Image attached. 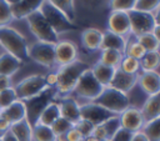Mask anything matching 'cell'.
Here are the masks:
<instances>
[{"label": "cell", "instance_id": "9c48e42d", "mask_svg": "<svg viewBox=\"0 0 160 141\" xmlns=\"http://www.w3.org/2000/svg\"><path fill=\"white\" fill-rule=\"evenodd\" d=\"M29 59L45 66L52 67L55 64V45L42 41H36L28 49Z\"/></svg>", "mask_w": 160, "mask_h": 141}, {"label": "cell", "instance_id": "d6a6232c", "mask_svg": "<svg viewBox=\"0 0 160 141\" xmlns=\"http://www.w3.org/2000/svg\"><path fill=\"white\" fill-rule=\"evenodd\" d=\"M145 49L135 40V41H130V42H126V47H125V56H130V57H134L136 60H140L144 55H145Z\"/></svg>", "mask_w": 160, "mask_h": 141}, {"label": "cell", "instance_id": "ee69618b", "mask_svg": "<svg viewBox=\"0 0 160 141\" xmlns=\"http://www.w3.org/2000/svg\"><path fill=\"white\" fill-rule=\"evenodd\" d=\"M65 135H66L68 141H84V139H85L75 127H71Z\"/></svg>", "mask_w": 160, "mask_h": 141}, {"label": "cell", "instance_id": "2e32d148", "mask_svg": "<svg viewBox=\"0 0 160 141\" xmlns=\"http://www.w3.org/2000/svg\"><path fill=\"white\" fill-rule=\"evenodd\" d=\"M59 109H60V116L72 125H75L80 120V105L78 101L72 97H62L60 100Z\"/></svg>", "mask_w": 160, "mask_h": 141}, {"label": "cell", "instance_id": "277c9868", "mask_svg": "<svg viewBox=\"0 0 160 141\" xmlns=\"http://www.w3.org/2000/svg\"><path fill=\"white\" fill-rule=\"evenodd\" d=\"M39 11L41 12V15L45 17V20L49 22V25L52 27V30L58 35L78 29V26L74 22H71L62 11L56 9L49 0H44L42 1Z\"/></svg>", "mask_w": 160, "mask_h": 141}, {"label": "cell", "instance_id": "d6986e66", "mask_svg": "<svg viewBox=\"0 0 160 141\" xmlns=\"http://www.w3.org/2000/svg\"><path fill=\"white\" fill-rule=\"evenodd\" d=\"M44 0H20L11 6L12 19H25L30 14L38 11Z\"/></svg>", "mask_w": 160, "mask_h": 141}, {"label": "cell", "instance_id": "7a4b0ae2", "mask_svg": "<svg viewBox=\"0 0 160 141\" xmlns=\"http://www.w3.org/2000/svg\"><path fill=\"white\" fill-rule=\"evenodd\" d=\"M0 46L5 49L6 52L19 59L21 62H26L29 60V46L25 37L18 30L10 26L0 27Z\"/></svg>", "mask_w": 160, "mask_h": 141}, {"label": "cell", "instance_id": "44dd1931", "mask_svg": "<svg viewBox=\"0 0 160 141\" xmlns=\"http://www.w3.org/2000/svg\"><path fill=\"white\" fill-rule=\"evenodd\" d=\"M102 41V32L95 27H88L81 32L82 46L89 51L100 50Z\"/></svg>", "mask_w": 160, "mask_h": 141}, {"label": "cell", "instance_id": "484cf974", "mask_svg": "<svg viewBox=\"0 0 160 141\" xmlns=\"http://www.w3.org/2000/svg\"><path fill=\"white\" fill-rule=\"evenodd\" d=\"M60 117V109H59V104L52 101L50 102L40 114L38 122L36 124H41L45 126H51Z\"/></svg>", "mask_w": 160, "mask_h": 141}, {"label": "cell", "instance_id": "e575fe53", "mask_svg": "<svg viewBox=\"0 0 160 141\" xmlns=\"http://www.w3.org/2000/svg\"><path fill=\"white\" fill-rule=\"evenodd\" d=\"M159 6H160V0H136L134 9L152 14V11H156Z\"/></svg>", "mask_w": 160, "mask_h": 141}, {"label": "cell", "instance_id": "f546056e", "mask_svg": "<svg viewBox=\"0 0 160 141\" xmlns=\"http://www.w3.org/2000/svg\"><path fill=\"white\" fill-rule=\"evenodd\" d=\"M49 1L56 9H59L60 11H62L71 22L75 21L76 10H75V2H74V0H49Z\"/></svg>", "mask_w": 160, "mask_h": 141}, {"label": "cell", "instance_id": "9f6ffc18", "mask_svg": "<svg viewBox=\"0 0 160 141\" xmlns=\"http://www.w3.org/2000/svg\"><path fill=\"white\" fill-rule=\"evenodd\" d=\"M5 1H6L8 4H10V5L12 6V5H15V4H18V2L20 1V0H5Z\"/></svg>", "mask_w": 160, "mask_h": 141}, {"label": "cell", "instance_id": "8d00e7d4", "mask_svg": "<svg viewBox=\"0 0 160 141\" xmlns=\"http://www.w3.org/2000/svg\"><path fill=\"white\" fill-rule=\"evenodd\" d=\"M18 100L14 87H8L2 91H0V110L10 106L12 102Z\"/></svg>", "mask_w": 160, "mask_h": 141}, {"label": "cell", "instance_id": "4316f807", "mask_svg": "<svg viewBox=\"0 0 160 141\" xmlns=\"http://www.w3.org/2000/svg\"><path fill=\"white\" fill-rule=\"evenodd\" d=\"M140 69L145 71H155L160 66V52L159 51H148L139 60Z\"/></svg>", "mask_w": 160, "mask_h": 141}, {"label": "cell", "instance_id": "db71d44e", "mask_svg": "<svg viewBox=\"0 0 160 141\" xmlns=\"http://www.w3.org/2000/svg\"><path fill=\"white\" fill-rule=\"evenodd\" d=\"M55 141H68L66 135L64 134V135H59V136H56V140H55Z\"/></svg>", "mask_w": 160, "mask_h": 141}, {"label": "cell", "instance_id": "bcb514c9", "mask_svg": "<svg viewBox=\"0 0 160 141\" xmlns=\"http://www.w3.org/2000/svg\"><path fill=\"white\" fill-rule=\"evenodd\" d=\"M8 87H11L10 86V77L4 76V75H0V91L5 90Z\"/></svg>", "mask_w": 160, "mask_h": 141}, {"label": "cell", "instance_id": "11a10c76", "mask_svg": "<svg viewBox=\"0 0 160 141\" xmlns=\"http://www.w3.org/2000/svg\"><path fill=\"white\" fill-rule=\"evenodd\" d=\"M84 141H99V140H98V139H95V137L91 135V136H88V137H85V139H84Z\"/></svg>", "mask_w": 160, "mask_h": 141}, {"label": "cell", "instance_id": "7402d4cb", "mask_svg": "<svg viewBox=\"0 0 160 141\" xmlns=\"http://www.w3.org/2000/svg\"><path fill=\"white\" fill-rule=\"evenodd\" d=\"M125 47H126V40L124 36H120L110 30H106L102 32V41H101L100 50L111 49V50H116L124 54Z\"/></svg>", "mask_w": 160, "mask_h": 141}, {"label": "cell", "instance_id": "836d02e7", "mask_svg": "<svg viewBox=\"0 0 160 141\" xmlns=\"http://www.w3.org/2000/svg\"><path fill=\"white\" fill-rule=\"evenodd\" d=\"M119 69L128 74H138V71L140 69V62H139V60H136L134 57L124 56L119 65Z\"/></svg>", "mask_w": 160, "mask_h": 141}, {"label": "cell", "instance_id": "8fae6325", "mask_svg": "<svg viewBox=\"0 0 160 141\" xmlns=\"http://www.w3.org/2000/svg\"><path fill=\"white\" fill-rule=\"evenodd\" d=\"M112 116H115L112 112L108 111L106 109H104L102 106H100L92 101L80 106V119L91 122L94 126L101 125L102 122H105L108 119H110Z\"/></svg>", "mask_w": 160, "mask_h": 141}, {"label": "cell", "instance_id": "d590c367", "mask_svg": "<svg viewBox=\"0 0 160 141\" xmlns=\"http://www.w3.org/2000/svg\"><path fill=\"white\" fill-rule=\"evenodd\" d=\"M136 0H110L109 7L111 11H130L134 9Z\"/></svg>", "mask_w": 160, "mask_h": 141}, {"label": "cell", "instance_id": "6f0895ef", "mask_svg": "<svg viewBox=\"0 0 160 141\" xmlns=\"http://www.w3.org/2000/svg\"><path fill=\"white\" fill-rule=\"evenodd\" d=\"M0 141H1V137H0Z\"/></svg>", "mask_w": 160, "mask_h": 141}, {"label": "cell", "instance_id": "b9f144b4", "mask_svg": "<svg viewBox=\"0 0 160 141\" xmlns=\"http://www.w3.org/2000/svg\"><path fill=\"white\" fill-rule=\"evenodd\" d=\"M132 135H134V132H131V131H129L126 129L120 127L109 141H131Z\"/></svg>", "mask_w": 160, "mask_h": 141}, {"label": "cell", "instance_id": "f5cc1de1", "mask_svg": "<svg viewBox=\"0 0 160 141\" xmlns=\"http://www.w3.org/2000/svg\"><path fill=\"white\" fill-rule=\"evenodd\" d=\"M154 19H155L156 25H160V6H159V9H158V10H156V12H155Z\"/></svg>", "mask_w": 160, "mask_h": 141}, {"label": "cell", "instance_id": "5b68a950", "mask_svg": "<svg viewBox=\"0 0 160 141\" xmlns=\"http://www.w3.org/2000/svg\"><path fill=\"white\" fill-rule=\"evenodd\" d=\"M58 96V91L55 87H48L46 90H44L42 92H40L39 95L25 100V107H26V120L29 121V124L31 126H34L38 122V119L40 116V114L42 112V110L50 104Z\"/></svg>", "mask_w": 160, "mask_h": 141}, {"label": "cell", "instance_id": "5bb4252c", "mask_svg": "<svg viewBox=\"0 0 160 141\" xmlns=\"http://www.w3.org/2000/svg\"><path fill=\"white\" fill-rule=\"evenodd\" d=\"M139 80V74H128L119 67L115 70V74L112 76V80L110 81L109 86L112 89H116L121 92L128 94L136 84Z\"/></svg>", "mask_w": 160, "mask_h": 141}, {"label": "cell", "instance_id": "7dc6e473", "mask_svg": "<svg viewBox=\"0 0 160 141\" xmlns=\"http://www.w3.org/2000/svg\"><path fill=\"white\" fill-rule=\"evenodd\" d=\"M131 141H149V139H148V137H146V135L140 130V131L134 132Z\"/></svg>", "mask_w": 160, "mask_h": 141}, {"label": "cell", "instance_id": "3957f363", "mask_svg": "<svg viewBox=\"0 0 160 141\" xmlns=\"http://www.w3.org/2000/svg\"><path fill=\"white\" fill-rule=\"evenodd\" d=\"M92 102L102 106L104 109L112 112L114 115H120L122 111H125L130 106V100L128 97V94L121 92L110 86L104 87L101 94Z\"/></svg>", "mask_w": 160, "mask_h": 141}, {"label": "cell", "instance_id": "6da1fadb", "mask_svg": "<svg viewBox=\"0 0 160 141\" xmlns=\"http://www.w3.org/2000/svg\"><path fill=\"white\" fill-rule=\"evenodd\" d=\"M90 69L89 64L81 60H75L68 65H62L59 67L56 74V85L55 89L58 91V96H65L74 91L75 85L84 71Z\"/></svg>", "mask_w": 160, "mask_h": 141}, {"label": "cell", "instance_id": "816d5d0a", "mask_svg": "<svg viewBox=\"0 0 160 141\" xmlns=\"http://www.w3.org/2000/svg\"><path fill=\"white\" fill-rule=\"evenodd\" d=\"M152 35L155 36V39L158 40V42L160 44V25H155V27L152 29Z\"/></svg>", "mask_w": 160, "mask_h": 141}, {"label": "cell", "instance_id": "7bdbcfd3", "mask_svg": "<svg viewBox=\"0 0 160 141\" xmlns=\"http://www.w3.org/2000/svg\"><path fill=\"white\" fill-rule=\"evenodd\" d=\"M92 136H94L95 139H98L99 141H109V140H108L106 131H105V129H104L102 125H96V126L94 127Z\"/></svg>", "mask_w": 160, "mask_h": 141}, {"label": "cell", "instance_id": "52a82bcc", "mask_svg": "<svg viewBox=\"0 0 160 141\" xmlns=\"http://www.w3.org/2000/svg\"><path fill=\"white\" fill-rule=\"evenodd\" d=\"M48 87L49 86L46 84L45 76L36 74V75H30V76L22 79L20 82H18L15 85L14 90H15L18 100L25 101V100H29V99L39 95Z\"/></svg>", "mask_w": 160, "mask_h": 141}, {"label": "cell", "instance_id": "ba28073f", "mask_svg": "<svg viewBox=\"0 0 160 141\" xmlns=\"http://www.w3.org/2000/svg\"><path fill=\"white\" fill-rule=\"evenodd\" d=\"M104 90V86L95 79L91 69H88L81 74L76 85H75V94L82 99L94 101Z\"/></svg>", "mask_w": 160, "mask_h": 141}, {"label": "cell", "instance_id": "9a60e30c", "mask_svg": "<svg viewBox=\"0 0 160 141\" xmlns=\"http://www.w3.org/2000/svg\"><path fill=\"white\" fill-rule=\"evenodd\" d=\"M108 30L125 36L130 32V20L126 11H111L108 19Z\"/></svg>", "mask_w": 160, "mask_h": 141}, {"label": "cell", "instance_id": "603a6c76", "mask_svg": "<svg viewBox=\"0 0 160 141\" xmlns=\"http://www.w3.org/2000/svg\"><path fill=\"white\" fill-rule=\"evenodd\" d=\"M22 64L24 62H21L19 59L5 51L0 55V75L10 77L21 67Z\"/></svg>", "mask_w": 160, "mask_h": 141}, {"label": "cell", "instance_id": "4fadbf2b", "mask_svg": "<svg viewBox=\"0 0 160 141\" xmlns=\"http://www.w3.org/2000/svg\"><path fill=\"white\" fill-rule=\"evenodd\" d=\"M119 119H120L121 127L126 129V130H129L131 132L140 131L142 129L144 124H145L140 110L136 109V107H132V106H129L125 111H122L119 115Z\"/></svg>", "mask_w": 160, "mask_h": 141}, {"label": "cell", "instance_id": "60d3db41", "mask_svg": "<svg viewBox=\"0 0 160 141\" xmlns=\"http://www.w3.org/2000/svg\"><path fill=\"white\" fill-rule=\"evenodd\" d=\"M74 127H75L84 137H88V136H91V135H92V131H94V127H95V126H94L91 122L80 119V120L74 125Z\"/></svg>", "mask_w": 160, "mask_h": 141}, {"label": "cell", "instance_id": "74e56055", "mask_svg": "<svg viewBox=\"0 0 160 141\" xmlns=\"http://www.w3.org/2000/svg\"><path fill=\"white\" fill-rule=\"evenodd\" d=\"M101 125L104 126V129H105V131H106L108 140H110V139L114 136V134L121 127V125H120V119H119L118 115H115V116L108 119V120H106L105 122H102Z\"/></svg>", "mask_w": 160, "mask_h": 141}, {"label": "cell", "instance_id": "83f0119b", "mask_svg": "<svg viewBox=\"0 0 160 141\" xmlns=\"http://www.w3.org/2000/svg\"><path fill=\"white\" fill-rule=\"evenodd\" d=\"M124 57V54L120 52V51H116V50H111V49H105V50H101V55H100V62H102L104 65H108V66H111V67H115L118 69L121 60Z\"/></svg>", "mask_w": 160, "mask_h": 141}, {"label": "cell", "instance_id": "7c38bea8", "mask_svg": "<svg viewBox=\"0 0 160 141\" xmlns=\"http://www.w3.org/2000/svg\"><path fill=\"white\" fill-rule=\"evenodd\" d=\"M78 60V47L70 40H59L55 44V64L68 65Z\"/></svg>", "mask_w": 160, "mask_h": 141}, {"label": "cell", "instance_id": "681fc988", "mask_svg": "<svg viewBox=\"0 0 160 141\" xmlns=\"http://www.w3.org/2000/svg\"><path fill=\"white\" fill-rule=\"evenodd\" d=\"M1 141H18L16 137L12 135V132L10 130L5 131L2 135H1Z\"/></svg>", "mask_w": 160, "mask_h": 141}, {"label": "cell", "instance_id": "30bf717a", "mask_svg": "<svg viewBox=\"0 0 160 141\" xmlns=\"http://www.w3.org/2000/svg\"><path fill=\"white\" fill-rule=\"evenodd\" d=\"M128 15H129V20H130V32L134 34L135 36L151 32L156 25L154 14L132 9L130 11H128Z\"/></svg>", "mask_w": 160, "mask_h": 141}, {"label": "cell", "instance_id": "680465c9", "mask_svg": "<svg viewBox=\"0 0 160 141\" xmlns=\"http://www.w3.org/2000/svg\"><path fill=\"white\" fill-rule=\"evenodd\" d=\"M0 49H1V46H0Z\"/></svg>", "mask_w": 160, "mask_h": 141}, {"label": "cell", "instance_id": "c3c4849f", "mask_svg": "<svg viewBox=\"0 0 160 141\" xmlns=\"http://www.w3.org/2000/svg\"><path fill=\"white\" fill-rule=\"evenodd\" d=\"M10 126H11V125L0 115V134H4L5 131H8V130L10 129Z\"/></svg>", "mask_w": 160, "mask_h": 141}, {"label": "cell", "instance_id": "8992f818", "mask_svg": "<svg viewBox=\"0 0 160 141\" xmlns=\"http://www.w3.org/2000/svg\"><path fill=\"white\" fill-rule=\"evenodd\" d=\"M25 19L28 21L30 31L35 35V37L39 41L49 42V44H54V45L59 41V35L52 30V27L49 25V22L45 20V17L41 15V12L39 10L30 14Z\"/></svg>", "mask_w": 160, "mask_h": 141}, {"label": "cell", "instance_id": "f907efd6", "mask_svg": "<svg viewBox=\"0 0 160 141\" xmlns=\"http://www.w3.org/2000/svg\"><path fill=\"white\" fill-rule=\"evenodd\" d=\"M102 1H104V0H84L85 5H86L88 7H91V9L100 6V5L102 4Z\"/></svg>", "mask_w": 160, "mask_h": 141}, {"label": "cell", "instance_id": "4dcf8cb0", "mask_svg": "<svg viewBox=\"0 0 160 141\" xmlns=\"http://www.w3.org/2000/svg\"><path fill=\"white\" fill-rule=\"evenodd\" d=\"M141 131L146 135L149 141H160V117L145 122Z\"/></svg>", "mask_w": 160, "mask_h": 141}, {"label": "cell", "instance_id": "e0dca14e", "mask_svg": "<svg viewBox=\"0 0 160 141\" xmlns=\"http://www.w3.org/2000/svg\"><path fill=\"white\" fill-rule=\"evenodd\" d=\"M0 115L10 124H16L24 119H26V107L24 101L16 100L15 102H12L10 106L0 110Z\"/></svg>", "mask_w": 160, "mask_h": 141}, {"label": "cell", "instance_id": "d4e9b609", "mask_svg": "<svg viewBox=\"0 0 160 141\" xmlns=\"http://www.w3.org/2000/svg\"><path fill=\"white\" fill-rule=\"evenodd\" d=\"M18 141H32V126L26 119L12 124L9 129Z\"/></svg>", "mask_w": 160, "mask_h": 141}, {"label": "cell", "instance_id": "ffe728a7", "mask_svg": "<svg viewBox=\"0 0 160 141\" xmlns=\"http://www.w3.org/2000/svg\"><path fill=\"white\" fill-rule=\"evenodd\" d=\"M140 112L145 122L160 117V91L154 95H150L146 99L142 107L140 109Z\"/></svg>", "mask_w": 160, "mask_h": 141}, {"label": "cell", "instance_id": "f1b7e54d", "mask_svg": "<svg viewBox=\"0 0 160 141\" xmlns=\"http://www.w3.org/2000/svg\"><path fill=\"white\" fill-rule=\"evenodd\" d=\"M56 136L50 126L35 124L32 126V141H55Z\"/></svg>", "mask_w": 160, "mask_h": 141}, {"label": "cell", "instance_id": "f6af8a7d", "mask_svg": "<svg viewBox=\"0 0 160 141\" xmlns=\"http://www.w3.org/2000/svg\"><path fill=\"white\" fill-rule=\"evenodd\" d=\"M45 79H46V84L49 87H55V85H56V74L55 72L48 74L45 76Z\"/></svg>", "mask_w": 160, "mask_h": 141}, {"label": "cell", "instance_id": "f35d334b", "mask_svg": "<svg viewBox=\"0 0 160 141\" xmlns=\"http://www.w3.org/2000/svg\"><path fill=\"white\" fill-rule=\"evenodd\" d=\"M50 127H51L52 132L55 134V136H59V135L66 134L71 127H74V125H72L71 122H69L68 120H65V119H62V117L60 116Z\"/></svg>", "mask_w": 160, "mask_h": 141}, {"label": "cell", "instance_id": "ac0fdd59", "mask_svg": "<svg viewBox=\"0 0 160 141\" xmlns=\"http://www.w3.org/2000/svg\"><path fill=\"white\" fill-rule=\"evenodd\" d=\"M138 82L145 94L154 95L160 91V74L156 71H145L139 75Z\"/></svg>", "mask_w": 160, "mask_h": 141}, {"label": "cell", "instance_id": "cb8c5ba5", "mask_svg": "<svg viewBox=\"0 0 160 141\" xmlns=\"http://www.w3.org/2000/svg\"><path fill=\"white\" fill-rule=\"evenodd\" d=\"M90 69H91V71H92L95 79H96L104 87L109 86V84H110V81L112 80V76H114V74H115V70H116L115 67L104 65V64L100 62V61H98V62H96L92 67H90Z\"/></svg>", "mask_w": 160, "mask_h": 141}, {"label": "cell", "instance_id": "ab89813d", "mask_svg": "<svg viewBox=\"0 0 160 141\" xmlns=\"http://www.w3.org/2000/svg\"><path fill=\"white\" fill-rule=\"evenodd\" d=\"M11 20H12L11 5L8 4L5 0H0V27L8 26V24Z\"/></svg>", "mask_w": 160, "mask_h": 141}, {"label": "cell", "instance_id": "1f68e13d", "mask_svg": "<svg viewBox=\"0 0 160 141\" xmlns=\"http://www.w3.org/2000/svg\"><path fill=\"white\" fill-rule=\"evenodd\" d=\"M136 41L145 49V51H159L160 44L158 42V40L155 39V36L152 35V32H148V34H142L136 36Z\"/></svg>", "mask_w": 160, "mask_h": 141}]
</instances>
